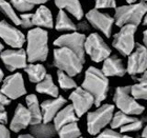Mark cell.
Instances as JSON below:
<instances>
[{
	"label": "cell",
	"mask_w": 147,
	"mask_h": 138,
	"mask_svg": "<svg viewBox=\"0 0 147 138\" xmlns=\"http://www.w3.org/2000/svg\"><path fill=\"white\" fill-rule=\"evenodd\" d=\"M142 137H147V126L142 131Z\"/></svg>",
	"instance_id": "obj_42"
},
{
	"label": "cell",
	"mask_w": 147,
	"mask_h": 138,
	"mask_svg": "<svg viewBox=\"0 0 147 138\" xmlns=\"http://www.w3.org/2000/svg\"><path fill=\"white\" fill-rule=\"evenodd\" d=\"M99 137H109V138H119V137H129L128 135H125L124 133L117 132L116 129H104L100 134Z\"/></svg>",
	"instance_id": "obj_34"
},
{
	"label": "cell",
	"mask_w": 147,
	"mask_h": 138,
	"mask_svg": "<svg viewBox=\"0 0 147 138\" xmlns=\"http://www.w3.org/2000/svg\"><path fill=\"white\" fill-rule=\"evenodd\" d=\"M0 75H1V81H3L4 80V73H3L2 70L0 71Z\"/></svg>",
	"instance_id": "obj_45"
},
{
	"label": "cell",
	"mask_w": 147,
	"mask_h": 138,
	"mask_svg": "<svg viewBox=\"0 0 147 138\" xmlns=\"http://www.w3.org/2000/svg\"><path fill=\"white\" fill-rule=\"evenodd\" d=\"M69 100L74 105V109L76 111L77 115L81 117L96 103L95 97L92 93H89L87 90L81 88H76L73 93L69 95Z\"/></svg>",
	"instance_id": "obj_12"
},
{
	"label": "cell",
	"mask_w": 147,
	"mask_h": 138,
	"mask_svg": "<svg viewBox=\"0 0 147 138\" xmlns=\"http://www.w3.org/2000/svg\"><path fill=\"white\" fill-rule=\"evenodd\" d=\"M102 72L107 77H123L127 73V69L124 68L122 60L117 56H109L103 61Z\"/></svg>",
	"instance_id": "obj_18"
},
{
	"label": "cell",
	"mask_w": 147,
	"mask_h": 138,
	"mask_svg": "<svg viewBox=\"0 0 147 138\" xmlns=\"http://www.w3.org/2000/svg\"><path fill=\"white\" fill-rule=\"evenodd\" d=\"M33 136H34V135H33V134H32V133H30V134H22V135H19V137H33Z\"/></svg>",
	"instance_id": "obj_43"
},
{
	"label": "cell",
	"mask_w": 147,
	"mask_h": 138,
	"mask_svg": "<svg viewBox=\"0 0 147 138\" xmlns=\"http://www.w3.org/2000/svg\"><path fill=\"white\" fill-rule=\"evenodd\" d=\"M147 71V49L145 46L137 43L134 52L128 56L127 73L130 76L142 75Z\"/></svg>",
	"instance_id": "obj_9"
},
{
	"label": "cell",
	"mask_w": 147,
	"mask_h": 138,
	"mask_svg": "<svg viewBox=\"0 0 147 138\" xmlns=\"http://www.w3.org/2000/svg\"><path fill=\"white\" fill-rule=\"evenodd\" d=\"M143 43H144V46H146L147 49V30L143 33Z\"/></svg>",
	"instance_id": "obj_41"
},
{
	"label": "cell",
	"mask_w": 147,
	"mask_h": 138,
	"mask_svg": "<svg viewBox=\"0 0 147 138\" xmlns=\"http://www.w3.org/2000/svg\"><path fill=\"white\" fill-rule=\"evenodd\" d=\"M1 114H0V121H1V123H3V124H5V123H7V112H6V110L4 109V107H2L1 105Z\"/></svg>",
	"instance_id": "obj_38"
},
{
	"label": "cell",
	"mask_w": 147,
	"mask_h": 138,
	"mask_svg": "<svg viewBox=\"0 0 147 138\" xmlns=\"http://www.w3.org/2000/svg\"><path fill=\"white\" fill-rule=\"evenodd\" d=\"M1 93L9 96L12 100L20 98L26 94V89L24 86V79L20 73L12 74L2 81Z\"/></svg>",
	"instance_id": "obj_11"
},
{
	"label": "cell",
	"mask_w": 147,
	"mask_h": 138,
	"mask_svg": "<svg viewBox=\"0 0 147 138\" xmlns=\"http://www.w3.org/2000/svg\"><path fill=\"white\" fill-rule=\"evenodd\" d=\"M11 100L12 99L9 98V96L4 95L1 93V98H0V105H2V107H6V105H9L11 103Z\"/></svg>",
	"instance_id": "obj_39"
},
{
	"label": "cell",
	"mask_w": 147,
	"mask_h": 138,
	"mask_svg": "<svg viewBox=\"0 0 147 138\" xmlns=\"http://www.w3.org/2000/svg\"><path fill=\"white\" fill-rule=\"evenodd\" d=\"M26 104L30 112L32 114V124H37V123L43 122V113L42 107L39 104L38 98L35 94H30L26 96Z\"/></svg>",
	"instance_id": "obj_22"
},
{
	"label": "cell",
	"mask_w": 147,
	"mask_h": 138,
	"mask_svg": "<svg viewBox=\"0 0 147 138\" xmlns=\"http://www.w3.org/2000/svg\"><path fill=\"white\" fill-rule=\"evenodd\" d=\"M56 6L60 10L67 11L77 20L83 17V9L79 0H55Z\"/></svg>",
	"instance_id": "obj_21"
},
{
	"label": "cell",
	"mask_w": 147,
	"mask_h": 138,
	"mask_svg": "<svg viewBox=\"0 0 147 138\" xmlns=\"http://www.w3.org/2000/svg\"><path fill=\"white\" fill-rule=\"evenodd\" d=\"M137 80L139 82L131 86V94L137 99L147 100V71H145Z\"/></svg>",
	"instance_id": "obj_27"
},
{
	"label": "cell",
	"mask_w": 147,
	"mask_h": 138,
	"mask_svg": "<svg viewBox=\"0 0 147 138\" xmlns=\"http://www.w3.org/2000/svg\"><path fill=\"white\" fill-rule=\"evenodd\" d=\"M26 54L30 63L43 62L49 56V34L42 28L30 30L26 36Z\"/></svg>",
	"instance_id": "obj_2"
},
{
	"label": "cell",
	"mask_w": 147,
	"mask_h": 138,
	"mask_svg": "<svg viewBox=\"0 0 147 138\" xmlns=\"http://www.w3.org/2000/svg\"><path fill=\"white\" fill-rule=\"evenodd\" d=\"M82 88L92 93L95 97V105L100 107V104L107 97L109 90L108 78L102 70H99L95 67H89L85 72Z\"/></svg>",
	"instance_id": "obj_1"
},
{
	"label": "cell",
	"mask_w": 147,
	"mask_h": 138,
	"mask_svg": "<svg viewBox=\"0 0 147 138\" xmlns=\"http://www.w3.org/2000/svg\"><path fill=\"white\" fill-rule=\"evenodd\" d=\"M143 24H144V25H147V13H146V15H145L144 19H143Z\"/></svg>",
	"instance_id": "obj_44"
},
{
	"label": "cell",
	"mask_w": 147,
	"mask_h": 138,
	"mask_svg": "<svg viewBox=\"0 0 147 138\" xmlns=\"http://www.w3.org/2000/svg\"><path fill=\"white\" fill-rule=\"evenodd\" d=\"M144 126V121L142 119H136L135 121L132 122H129L125 126H123L121 129H120V132L121 133H127V132H138L143 128Z\"/></svg>",
	"instance_id": "obj_33"
},
{
	"label": "cell",
	"mask_w": 147,
	"mask_h": 138,
	"mask_svg": "<svg viewBox=\"0 0 147 138\" xmlns=\"http://www.w3.org/2000/svg\"><path fill=\"white\" fill-rule=\"evenodd\" d=\"M30 1H31L32 3H34L35 5H36V4H40V5H41V4H44V3L49 1V0H30Z\"/></svg>",
	"instance_id": "obj_40"
},
{
	"label": "cell",
	"mask_w": 147,
	"mask_h": 138,
	"mask_svg": "<svg viewBox=\"0 0 147 138\" xmlns=\"http://www.w3.org/2000/svg\"><path fill=\"white\" fill-rule=\"evenodd\" d=\"M58 135L62 138H77L81 136V131L77 124V121L69 122L58 130Z\"/></svg>",
	"instance_id": "obj_29"
},
{
	"label": "cell",
	"mask_w": 147,
	"mask_h": 138,
	"mask_svg": "<svg viewBox=\"0 0 147 138\" xmlns=\"http://www.w3.org/2000/svg\"><path fill=\"white\" fill-rule=\"evenodd\" d=\"M12 5L19 12L26 13L34 9V3H32L30 0H11Z\"/></svg>",
	"instance_id": "obj_32"
},
{
	"label": "cell",
	"mask_w": 147,
	"mask_h": 138,
	"mask_svg": "<svg viewBox=\"0 0 147 138\" xmlns=\"http://www.w3.org/2000/svg\"><path fill=\"white\" fill-rule=\"evenodd\" d=\"M85 41L86 37L82 33L74 31L69 34H64L58 37L54 41L56 46H66L78 54L80 57L85 59Z\"/></svg>",
	"instance_id": "obj_10"
},
{
	"label": "cell",
	"mask_w": 147,
	"mask_h": 138,
	"mask_svg": "<svg viewBox=\"0 0 147 138\" xmlns=\"http://www.w3.org/2000/svg\"><path fill=\"white\" fill-rule=\"evenodd\" d=\"M144 1H147V0H144Z\"/></svg>",
	"instance_id": "obj_47"
},
{
	"label": "cell",
	"mask_w": 147,
	"mask_h": 138,
	"mask_svg": "<svg viewBox=\"0 0 147 138\" xmlns=\"http://www.w3.org/2000/svg\"><path fill=\"white\" fill-rule=\"evenodd\" d=\"M0 35H1V39L13 49H21L26 39L21 31L16 29L14 25L9 24L5 20L1 21Z\"/></svg>",
	"instance_id": "obj_15"
},
{
	"label": "cell",
	"mask_w": 147,
	"mask_h": 138,
	"mask_svg": "<svg viewBox=\"0 0 147 138\" xmlns=\"http://www.w3.org/2000/svg\"><path fill=\"white\" fill-rule=\"evenodd\" d=\"M78 119H79V116L77 115L76 111L74 109V105L73 104H68L66 107H63L57 113V115L54 118V124H55L56 129L58 131L63 126L69 122L78 121Z\"/></svg>",
	"instance_id": "obj_19"
},
{
	"label": "cell",
	"mask_w": 147,
	"mask_h": 138,
	"mask_svg": "<svg viewBox=\"0 0 147 138\" xmlns=\"http://www.w3.org/2000/svg\"><path fill=\"white\" fill-rule=\"evenodd\" d=\"M125 1L127 3H129V4H130V3H136V2H137V0H125Z\"/></svg>",
	"instance_id": "obj_46"
},
{
	"label": "cell",
	"mask_w": 147,
	"mask_h": 138,
	"mask_svg": "<svg viewBox=\"0 0 147 138\" xmlns=\"http://www.w3.org/2000/svg\"><path fill=\"white\" fill-rule=\"evenodd\" d=\"M136 119H138V118L130 116L129 114L124 113L122 111H119V112H116V113L113 114V120L110 122V126L116 130L121 129L123 126H125V124H127L129 122H132Z\"/></svg>",
	"instance_id": "obj_28"
},
{
	"label": "cell",
	"mask_w": 147,
	"mask_h": 138,
	"mask_svg": "<svg viewBox=\"0 0 147 138\" xmlns=\"http://www.w3.org/2000/svg\"><path fill=\"white\" fill-rule=\"evenodd\" d=\"M0 9L2 11L3 15L5 16L6 18H9L15 25L21 24V19L15 13V10H14V6L12 5V3L9 4L5 0H1V2H0Z\"/></svg>",
	"instance_id": "obj_30"
},
{
	"label": "cell",
	"mask_w": 147,
	"mask_h": 138,
	"mask_svg": "<svg viewBox=\"0 0 147 138\" xmlns=\"http://www.w3.org/2000/svg\"><path fill=\"white\" fill-rule=\"evenodd\" d=\"M57 77H58V82L60 88L63 90H71V89H76L77 83L76 81L73 79V76L68 75L67 73H65L63 71L59 70L57 72Z\"/></svg>",
	"instance_id": "obj_31"
},
{
	"label": "cell",
	"mask_w": 147,
	"mask_h": 138,
	"mask_svg": "<svg viewBox=\"0 0 147 138\" xmlns=\"http://www.w3.org/2000/svg\"><path fill=\"white\" fill-rule=\"evenodd\" d=\"M56 132H58L55 124L51 122H41L37 124H32L30 128V133H32L35 137H53L56 135Z\"/></svg>",
	"instance_id": "obj_23"
},
{
	"label": "cell",
	"mask_w": 147,
	"mask_h": 138,
	"mask_svg": "<svg viewBox=\"0 0 147 138\" xmlns=\"http://www.w3.org/2000/svg\"><path fill=\"white\" fill-rule=\"evenodd\" d=\"M0 136L1 138H9L11 137V132H9V130L6 128L3 123H1V128H0Z\"/></svg>",
	"instance_id": "obj_37"
},
{
	"label": "cell",
	"mask_w": 147,
	"mask_h": 138,
	"mask_svg": "<svg viewBox=\"0 0 147 138\" xmlns=\"http://www.w3.org/2000/svg\"><path fill=\"white\" fill-rule=\"evenodd\" d=\"M24 71H25V73L28 74L30 81L33 83L40 82V81L44 79L45 76L47 75V74H46L45 68H44L42 65H40V63H34V62L31 63V65H28V67L24 69Z\"/></svg>",
	"instance_id": "obj_25"
},
{
	"label": "cell",
	"mask_w": 147,
	"mask_h": 138,
	"mask_svg": "<svg viewBox=\"0 0 147 138\" xmlns=\"http://www.w3.org/2000/svg\"><path fill=\"white\" fill-rule=\"evenodd\" d=\"M33 17H34V14H22L20 16V19H21V27L23 29H31L34 23H33Z\"/></svg>",
	"instance_id": "obj_36"
},
{
	"label": "cell",
	"mask_w": 147,
	"mask_h": 138,
	"mask_svg": "<svg viewBox=\"0 0 147 138\" xmlns=\"http://www.w3.org/2000/svg\"><path fill=\"white\" fill-rule=\"evenodd\" d=\"M33 23L35 27L45 29L54 28V19H53L52 12L49 7L44 5H40L33 17Z\"/></svg>",
	"instance_id": "obj_20"
},
{
	"label": "cell",
	"mask_w": 147,
	"mask_h": 138,
	"mask_svg": "<svg viewBox=\"0 0 147 138\" xmlns=\"http://www.w3.org/2000/svg\"><path fill=\"white\" fill-rule=\"evenodd\" d=\"M86 19L95 29L102 32L105 36L109 38L111 36V30L115 23V18L105 13H101L99 9L90 10L86 14Z\"/></svg>",
	"instance_id": "obj_14"
},
{
	"label": "cell",
	"mask_w": 147,
	"mask_h": 138,
	"mask_svg": "<svg viewBox=\"0 0 147 138\" xmlns=\"http://www.w3.org/2000/svg\"><path fill=\"white\" fill-rule=\"evenodd\" d=\"M115 12V23L117 27L122 28L126 24L139 25L143 21L147 13L146 1L139 3H130L129 5L116 7Z\"/></svg>",
	"instance_id": "obj_4"
},
{
	"label": "cell",
	"mask_w": 147,
	"mask_h": 138,
	"mask_svg": "<svg viewBox=\"0 0 147 138\" xmlns=\"http://www.w3.org/2000/svg\"><path fill=\"white\" fill-rule=\"evenodd\" d=\"M66 103V99L62 96L54 97V99H49L41 103L43 113V122H51L54 120L55 116L59 111L64 107Z\"/></svg>",
	"instance_id": "obj_17"
},
{
	"label": "cell",
	"mask_w": 147,
	"mask_h": 138,
	"mask_svg": "<svg viewBox=\"0 0 147 138\" xmlns=\"http://www.w3.org/2000/svg\"><path fill=\"white\" fill-rule=\"evenodd\" d=\"M138 25L126 24L121 28L117 34L113 35V46L123 56H129L136 49L135 34Z\"/></svg>",
	"instance_id": "obj_7"
},
{
	"label": "cell",
	"mask_w": 147,
	"mask_h": 138,
	"mask_svg": "<svg viewBox=\"0 0 147 138\" xmlns=\"http://www.w3.org/2000/svg\"><path fill=\"white\" fill-rule=\"evenodd\" d=\"M85 52L86 54H88L92 61L101 62L109 57L111 50L100 35L92 33L88 37H86Z\"/></svg>",
	"instance_id": "obj_8"
},
{
	"label": "cell",
	"mask_w": 147,
	"mask_h": 138,
	"mask_svg": "<svg viewBox=\"0 0 147 138\" xmlns=\"http://www.w3.org/2000/svg\"><path fill=\"white\" fill-rule=\"evenodd\" d=\"M85 59L66 46H57L54 50V65L71 76H77L83 69Z\"/></svg>",
	"instance_id": "obj_3"
},
{
	"label": "cell",
	"mask_w": 147,
	"mask_h": 138,
	"mask_svg": "<svg viewBox=\"0 0 147 138\" xmlns=\"http://www.w3.org/2000/svg\"><path fill=\"white\" fill-rule=\"evenodd\" d=\"M115 114L113 104H103L94 112L87 114V132L90 135H99L107 124H110Z\"/></svg>",
	"instance_id": "obj_5"
},
{
	"label": "cell",
	"mask_w": 147,
	"mask_h": 138,
	"mask_svg": "<svg viewBox=\"0 0 147 138\" xmlns=\"http://www.w3.org/2000/svg\"><path fill=\"white\" fill-rule=\"evenodd\" d=\"M96 9H116V0H96Z\"/></svg>",
	"instance_id": "obj_35"
},
{
	"label": "cell",
	"mask_w": 147,
	"mask_h": 138,
	"mask_svg": "<svg viewBox=\"0 0 147 138\" xmlns=\"http://www.w3.org/2000/svg\"><path fill=\"white\" fill-rule=\"evenodd\" d=\"M30 124H32L31 112L28 107H25L21 103H19L16 107L12 121L9 123V128L13 132L18 133L21 130L26 129Z\"/></svg>",
	"instance_id": "obj_16"
},
{
	"label": "cell",
	"mask_w": 147,
	"mask_h": 138,
	"mask_svg": "<svg viewBox=\"0 0 147 138\" xmlns=\"http://www.w3.org/2000/svg\"><path fill=\"white\" fill-rule=\"evenodd\" d=\"M55 28L57 31H78V27L68 17L64 10H60L58 12Z\"/></svg>",
	"instance_id": "obj_26"
},
{
	"label": "cell",
	"mask_w": 147,
	"mask_h": 138,
	"mask_svg": "<svg viewBox=\"0 0 147 138\" xmlns=\"http://www.w3.org/2000/svg\"><path fill=\"white\" fill-rule=\"evenodd\" d=\"M1 59L4 63V67L9 72H14L19 69H25L28 67V54L26 51L22 49L4 50L1 52Z\"/></svg>",
	"instance_id": "obj_13"
},
{
	"label": "cell",
	"mask_w": 147,
	"mask_h": 138,
	"mask_svg": "<svg viewBox=\"0 0 147 138\" xmlns=\"http://www.w3.org/2000/svg\"><path fill=\"white\" fill-rule=\"evenodd\" d=\"M113 102L120 111L129 115H140L145 110L131 94V86H118L113 95Z\"/></svg>",
	"instance_id": "obj_6"
},
{
	"label": "cell",
	"mask_w": 147,
	"mask_h": 138,
	"mask_svg": "<svg viewBox=\"0 0 147 138\" xmlns=\"http://www.w3.org/2000/svg\"><path fill=\"white\" fill-rule=\"evenodd\" d=\"M36 91L41 94H46L52 97H58L59 96V90L58 86L54 83L52 75H46L45 78L41 80L40 82L37 83Z\"/></svg>",
	"instance_id": "obj_24"
}]
</instances>
